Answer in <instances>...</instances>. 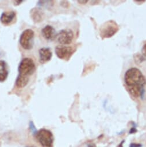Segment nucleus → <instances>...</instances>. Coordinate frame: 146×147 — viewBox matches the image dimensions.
I'll list each match as a JSON object with an SVG mask.
<instances>
[{
    "instance_id": "f257e3e1",
    "label": "nucleus",
    "mask_w": 146,
    "mask_h": 147,
    "mask_svg": "<svg viewBox=\"0 0 146 147\" xmlns=\"http://www.w3.org/2000/svg\"><path fill=\"white\" fill-rule=\"evenodd\" d=\"M124 80L132 96L139 97L143 95L146 80L140 70L136 67L128 69L125 74Z\"/></svg>"
},
{
    "instance_id": "f03ea898",
    "label": "nucleus",
    "mask_w": 146,
    "mask_h": 147,
    "mask_svg": "<svg viewBox=\"0 0 146 147\" xmlns=\"http://www.w3.org/2000/svg\"><path fill=\"white\" fill-rule=\"evenodd\" d=\"M35 70V64L30 58H25L20 62L19 66V75L28 77L33 74Z\"/></svg>"
},
{
    "instance_id": "7ed1b4c3",
    "label": "nucleus",
    "mask_w": 146,
    "mask_h": 147,
    "mask_svg": "<svg viewBox=\"0 0 146 147\" xmlns=\"http://www.w3.org/2000/svg\"><path fill=\"white\" fill-rule=\"evenodd\" d=\"M36 137L39 143L43 147L52 146L54 137L51 131L46 129H42L37 132Z\"/></svg>"
},
{
    "instance_id": "20e7f679",
    "label": "nucleus",
    "mask_w": 146,
    "mask_h": 147,
    "mask_svg": "<svg viewBox=\"0 0 146 147\" xmlns=\"http://www.w3.org/2000/svg\"><path fill=\"white\" fill-rule=\"evenodd\" d=\"M119 30L118 25L113 21L104 23L100 28V35L102 38H108L114 35Z\"/></svg>"
},
{
    "instance_id": "39448f33",
    "label": "nucleus",
    "mask_w": 146,
    "mask_h": 147,
    "mask_svg": "<svg viewBox=\"0 0 146 147\" xmlns=\"http://www.w3.org/2000/svg\"><path fill=\"white\" fill-rule=\"evenodd\" d=\"M34 32L31 29L25 30L21 35L20 43L23 48L25 50H31L32 48V40Z\"/></svg>"
},
{
    "instance_id": "423d86ee",
    "label": "nucleus",
    "mask_w": 146,
    "mask_h": 147,
    "mask_svg": "<svg viewBox=\"0 0 146 147\" xmlns=\"http://www.w3.org/2000/svg\"><path fill=\"white\" fill-rule=\"evenodd\" d=\"M56 40L61 45H69L71 43L74 34L71 30H61L56 35Z\"/></svg>"
},
{
    "instance_id": "0eeeda50",
    "label": "nucleus",
    "mask_w": 146,
    "mask_h": 147,
    "mask_svg": "<svg viewBox=\"0 0 146 147\" xmlns=\"http://www.w3.org/2000/svg\"><path fill=\"white\" fill-rule=\"evenodd\" d=\"M74 53L72 47L66 46H59L55 48V53L58 58L64 59H68Z\"/></svg>"
},
{
    "instance_id": "6e6552de",
    "label": "nucleus",
    "mask_w": 146,
    "mask_h": 147,
    "mask_svg": "<svg viewBox=\"0 0 146 147\" xmlns=\"http://www.w3.org/2000/svg\"><path fill=\"white\" fill-rule=\"evenodd\" d=\"M43 36L47 40H52L56 36L55 30L51 26H46L42 30Z\"/></svg>"
},
{
    "instance_id": "1a4fd4ad",
    "label": "nucleus",
    "mask_w": 146,
    "mask_h": 147,
    "mask_svg": "<svg viewBox=\"0 0 146 147\" xmlns=\"http://www.w3.org/2000/svg\"><path fill=\"white\" fill-rule=\"evenodd\" d=\"M39 53L40 61L42 63H44L50 61L52 55V53L49 48H42L39 50Z\"/></svg>"
},
{
    "instance_id": "9d476101",
    "label": "nucleus",
    "mask_w": 146,
    "mask_h": 147,
    "mask_svg": "<svg viewBox=\"0 0 146 147\" xmlns=\"http://www.w3.org/2000/svg\"><path fill=\"white\" fill-rule=\"evenodd\" d=\"M16 16V13L13 11L4 12L1 16L0 21L4 24H9L13 20Z\"/></svg>"
},
{
    "instance_id": "9b49d317",
    "label": "nucleus",
    "mask_w": 146,
    "mask_h": 147,
    "mask_svg": "<svg viewBox=\"0 0 146 147\" xmlns=\"http://www.w3.org/2000/svg\"><path fill=\"white\" fill-rule=\"evenodd\" d=\"M8 76V70L7 63L3 60L0 61V82H4Z\"/></svg>"
},
{
    "instance_id": "f8f14e48",
    "label": "nucleus",
    "mask_w": 146,
    "mask_h": 147,
    "mask_svg": "<svg viewBox=\"0 0 146 147\" xmlns=\"http://www.w3.org/2000/svg\"><path fill=\"white\" fill-rule=\"evenodd\" d=\"M29 79L28 77L19 75L16 81V85L18 88H23L27 85Z\"/></svg>"
},
{
    "instance_id": "ddd939ff",
    "label": "nucleus",
    "mask_w": 146,
    "mask_h": 147,
    "mask_svg": "<svg viewBox=\"0 0 146 147\" xmlns=\"http://www.w3.org/2000/svg\"><path fill=\"white\" fill-rule=\"evenodd\" d=\"M42 16V13L38 9H33L32 11V18L36 22H39L41 20Z\"/></svg>"
},
{
    "instance_id": "4468645a",
    "label": "nucleus",
    "mask_w": 146,
    "mask_h": 147,
    "mask_svg": "<svg viewBox=\"0 0 146 147\" xmlns=\"http://www.w3.org/2000/svg\"><path fill=\"white\" fill-rule=\"evenodd\" d=\"M30 128H31V130L32 133L33 134H36L37 131H36V128H35V126H34V125L33 124L32 122H31V123H30Z\"/></svg>"
},
{
    "instance_id": "2eb2a0df",
    "label": "nucleus",
    "mask_w": 146,
    "mask_h": 147,
    "mask_svg": "<svg viewBox=\"0 0 146 147\" xmlns=\"http://www.w3.org/2000/svg\"><path fill=\"white\" fill-rule=\"evenodd\" d=\"M129 147H141V145L140 144H136V143H132Z\"/></svg>"
},
{
    "instance_id": "dca6fc26",
    "label": "nucleus",
    "mask_w": 146,
    "mask_h": 147,
    "mask_svg": "<svg viewBox=\"0 0 146 147\" xmlns=\"http://www.w3.org/2000/svg\"><path fill=\"white\" fill-rule=\"evenodd\" d=\"M142 53L143 55L146 58V44L143 46L142 49Z\"/></svg>"
},
{
    "instance_id": "f3484780",
    "label": "nucleus",
    "mask_w": 146,
    "mask_h": 147,
    "mask_svg": "<svg viewBox=\"0 0 146 147\" xmlns=\"http://www.w3.org/2000/svg\"><path fill=\"white\" fill-rule=\"evenodd\" d=\"M78 2L79 3H81V4H85V3H88V1H78Z\"/></svg>"
}]
</instances>
